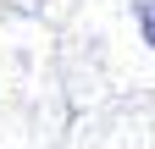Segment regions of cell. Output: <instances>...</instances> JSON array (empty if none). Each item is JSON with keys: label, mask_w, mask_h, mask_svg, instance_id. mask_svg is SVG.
Here are the masks:
<instances>
[{"label": "cell", "mask_w": 155, "mask_h": 149, "mask_svg": "<svg viewBox=\"0 0 155 149\" xmlns=\"http://www.w3.org/2000/svg\"><path fill=\"white\" fill-rule=\"evenodd\" d=\"M139 33H144V44L155 50V0H139Z\"/></svg>", "instance_id": "obj_1"}]
</instances>
